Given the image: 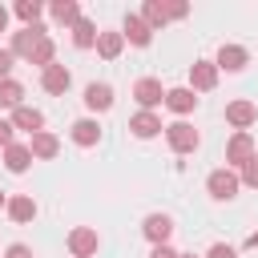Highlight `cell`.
Segmentation results:
<instances>
[{"instance_id": "cell-26", "label": "cell", "mask_w": 258, "mask_h": 258, "mask_svg": "<svg viewBox=\"0 0 258 258\" xmlns=\"http://www.w3.org/2000/svg\"><path fill=\"white\" fill-rule=\"evenodd\" d=\"M52 56H56V44H52L48 36H40V40L32 44V52H28V64H36V69H48V64H52Z\"/></svg>"}, {"instance_id": "cell-19", "label": "cell", "mask_w": 258, "mask_h": 258, "mask_svg": "<svg viewBox=\"0 0 258 258\" xmlns=\"http://www.w3.org/2000/svg\"><path fill=\"white\" fill-rule=\"evenodd\" d=\"M137 16H141V20H145V24L153 28V32H161V28L169 24V8H165V0H145Z\"/></svg>"}, {"instance_id": "cell-32", "label": "cell", "mask_w": 258, "mask_h": 258, "mask_svg": "<svg viewBox=\"0 0 258 258\" xmlns=\"http://www.w3.org/2000/svg\"><path fill=\"white\" fill-rule=\"evenodd\" d=\"M12 60H16V56H12L8 48H0V81H8V73H12Z\"/></svg>"}, {"instance_id": "cell-16", "label": "cell", "mask_w": 258, "mask_h": 258, "mask_svg": "<svg viewBox=\"0 0 258 258\" xmlns=\"http://www.w3.org/2000/svg\"><path fill=\"white\" fill-rule=\"evenodd\" d=\"M85 105H89L93 113H105V109H113V85H105V81H93V85L85 89Z\"/></svg>"}, {"instance_id": "cell-3", "label": "cell", "mask_w": 258, "mask_h": 258, "mask_svg": "<svg viewBox=\"0 0 258 258\" xmlns=\"http://www.w3.org/2000/svg\"><path fill=\"white\" fill-rule=\"evenodd\" d=\"M226 121L234 125V133H250V125L258 121V105L246 101V97H242V101H230V105H226Z\"/></svg>"}, {"instance_id": "cell-35", "label": "cell", "mask_w": 258, "mask_h": 258, "mask_svg": "<svg viewBox=\"0 0 258 258\" xmlns=\"http://www.w3.org/2000/svg\"><path fill=\"white\" fill-rule=\"evenodd\" d=\"M246 250H258V230H254V234L246 238Z\"/></svg>"}, {"instance_id": "cell-28", "label": "cell", "mask_w": 258, "mask_h": 258, "mask_svg": "<svg viewBox=\"0 0 258 258\" xmlns=\"http://www.w3.org/2000/svg\"><path fill=\"white\" fill-rule=\"evenodd\" d=\"M238 181H242V185H254V189H258V153H254V157H250V161L242 165V173H238Z\"/></svg>"}, {"instance_id": "cell-18", "label": "cell", "mask_w": 258, "mask_h": 258, "mask_svg": "<svg viewBox=\"0 0 258 258\" xmlns=\"http://www.w3.org/2000/svg\"><path fill=\"white\" fill-rule=\"evenodd\" d=\"M28 153H32V161H36V157H40V161H48V157H56V153H60V141H56L48 129H40V133H32Z\"/></svg>"}, {"instance_id": "cell-17", "label": "cell", "mask_w": 258, "mask_h": 258, "mask_svg": "<svg viewBox=\"0 0 258 258\" xmlns=\"http://www.w3.org/2000/svg\"><path fill=\"white\" fill-rule=\"evenodd\" d=\"M12 129L40 133V129H44V113H40V109H32V105H20V109H12Z\"/></svg>"}, {"instance_id": "cell-33", "label": "cell", "mask_w": 258, "mask_h": 258, "mask_svg": "<svg viewBox=\"0 0 258 258\" xmlns=\"http://www.w3.org/2000/svg\"><path fill=\"white\" fill-rule=\"evenodd\" d=\"M8 145H12V121L0 117V149H8Z\"/></svg>"}, {"instance_id": "cell-2", "label": "cell", "mask_w": 258, "mask_h": 258, "mask_svg": "<svg viewBox=\"0 0 258 258\" xmlns=\"http://www.w3.org/2000/svg\"><path fill=\"white\" fill-rule=\"evenodd\" d=\"M165 141H169L173 153H194V149L202 145V137H198V129H194L189 121H173V125H165Z\"/></svg>"}, {"instance_id": "cell-5", "label": "cell", "mask_w": 258, "mask_h": 258, "mask_svg": "<svg viewBox=\"0 0 258 258\" xmlns=\"http://www.w3.org/2000/svg\"><path fill=\"white\" fill-rule=\"evenodd\" d=\"M133 97H137V105H141L145 113H153L157 105H165V89H161V81H153V77H141V81L133 85Z\"/></svg>"}, {"instance_id": "cell-13", "label": "cell", "mask_w": 258, "mask_h": 258, "mask_svg": "<svg viewBox=\"0 0 258 258\" xmlns=\"http://www.w3.org/2000/svg\"><path fill=\"white\" fill-rule=\"evenodd\" d=\"M161 129H165V125H161V117H157V113H145V109H141V113H133V117H129V133H133V137H141V141L157 137Z\"/></svg>"}, {"instance_id": "cell-21", "label": "cell", "mask_w": 258, "mask_h": 258, "mask_svg": "<svg viewBox=\"0 0 258 258\" xmlns=\"http://www.w3.org/2000/svg\"><path fill=\"white\" fill-rule=\"evenodd\" d=\"M121 48H125V36H121V32H97V56L117 60Z\"/></svg>"}, {"instance_id": "cell-22", "label": "cell", "mask_w": 258, "mask_h": 258, "mask_svg": "<svg viewBox=\"0 0 258 258\" xmlns=\"http://www.w3.org/2000/svg\"><path fill=\"white\" fill-rule=\"evenodd\" d=\"M4 165H8V173H24L28 165H32V153H28V145H8L4 149Z\"/></svg>"}, {"instance_id": "cell-6", "label": "cell", "mask_w": 258, "mask_h": 258, "mask_svg": "<svg viewBox=\"0 0 258 258\" xmlns=\"http://www.w3.org/2000/svg\"><path fill=\"white\" fill-rule=\"evenodd\" d=\"M250 157H254V137H250V133H234V137L226 141V169H234V165L242 169Z\"/></svg>"}, {"instance_id": "cell-15", "label": "cell", "mask_w": 258, "mask_h": 258, "mask_svg": "<svg viewBox=\"0 0 258 258\" xmlns=\"http://www.w3.org/2000/svg\"><path fill=\"white\" fill-rule=\"evenodd\" d=\"M44 36V28L40 24H32V28H20V32H12V44H8V52L12 56H24L28 60V52H32V44Z\"/></svg>"}, {"instance_id": "cell-9", "label": "cell", "mask_w": 258, "mask_h": 258, "mask_svg": "<svg viewBox=\"0 0 258 258\" xmlns=\"http://www.w3.org/2000/svg\"><path fill=\"white\" fill-rule=\"evenodd\" d=\"M218 85V64L214 60H194L189 64V89L194 93H210Z\"/></svg>"}, {"instance_id": "cell-8", "label": "cell", "mask_w": 258, "mask_h": 258, "mask_svg": "<svg viewBox=\"0 0 258 258\" xmlns=\"http://www.w3.org/2000/svg\"><path fill=\"white\" fill-rule=\"evenodd\" d=\"M214 64H218V73H222V69H226V73H242V69L250 64V52H246L242 44H222L218 56H214Z\"/></svg>"}, {"instance_id": "cell-23", "label": "cell", "mask_w": 258, "mask_h": 258, "mask_svg": "<svg viewBox=\"0 0 258 258\" xmlns=\"http://www.w3.org/2000/svg\"><path fill=\"white\" fill-rule=\"evenodd\" d=\"M48 12H52L56 24H77V20H81V4H77V0H52Z\"/></svg>"}, {"instance_id": "cell-4", "label": "cell", "mask_w": 258, "mask_h": 258, "mask_svg": "<svg viewBox=\"0 0 258 258\" xmlns=\"http://www.w3.org/2000/svg\"><path fill=\"white\" fill-rule=\"evenodd\" d=\"M97 246H101V238H97L93 226H77V230H69V254H73V258H93Z\"/></svg>"}, {"instance_id": "cell-25", "label": "cell", "mask_w": 258, "mask_h": 258, "mask_svg": "<svg viewBox=\"0 0 258 258\" xmlns=\"http://www.w3.org/2000/svg\"><path fill=\"white\" fill-rule=\"evenodd\" d=\"M73 44H77V48H97V24L81 16V20L73 24Z\"/></svg>"}, {"instance_id": "cell-1", "label": "cell", "mask_w": 258, "mask_h": 258, "mask_svg": "<svg viewBox=\"0 0 258 258\" xmlns=\"http://www.w3.org/2000/svg\"><path fill=\"white\" fill-rule=\"evenodd\" d=\"M206 189H210V198L214 202H234L238 198V189H242V181H238V173L234 169H214L210 177H206Z\"/></svg>"}, {"instance_id": "cell-20", "label": "cell", "mask_w": 258, "mask_h": 258, "mask_svg": "<svg viewBox=\"0 0 258 258\" xmlns=\"http://www.w3.org/2000/svg\"><path fill=\"white\" fill-rule=\"evenodd\" d=\"M4 210H8V218H12V222H20V226H24V222H32V218H36V202H32V198H28V194H12V198H8V206H4Z\"/></svg>"}, {"instance_id": "cell-7", "label": "cell", "mask_w": 258, "mask_h": 258, "mask_svg": "<svg viewBox=\"0 0 258 258\" xmlns=\"http://www.w3.org/2000/svg\"><path fill=\"white\" fill-rule=\"evenodd\" d=\"M69 85H73V73L64 69V64H48V69H40V89L44 93H52V97H60V93H69Z\"/></svg>"}, {"instance_id": "cell-36", "label": "cell", "mask_w": 258, "mask_h": 258, "mask_svg": "<svg viewBox=\"0 0 258 258\" xmlns=\"http://www.w3.org/2000/svg\"><path fill=\"white\" fill-rule=\"evenodd\" d=\"M4 28H8V8L0 4V32H4Z\"/></svg>"}, {"instance_id": "cell-30", "label": "cell", "mask_w": 258, "mask_h": 258, "mask_svg": "<svg viewBox=\"0 0 258 258\" xmlns=\"http://www.w3.org/2000/svg\"><path fill=\"white\" fill-rule=\"evenodd\" d=\"M165 8H169V20H185L189 16V4H181V0H169Z\"/></svg>"}, {"instance_id": "cell-29", "label": "cell", "mask_w": 258, "mask_h": 258, "mask_svg": "<svg viewBox=\"0 0 258 258\" xmlns=\"http://www.w3.org/2000/svg\"><path fill=\"white\" fill-rule=\"evenodd\" d=\"M206 258H238V250H234V246H226V242H214V246L206 250Z\"/></svg>"}, {"instance_id": "cell-27", "label": "cell", "mask_w": 258, "mask_h": 258, "mask_svg": "<svg viewBox=\"0 0 258 258\" xmlns=\"http://www.w3.org/2000/svg\"><path fill=\"white\" fill-rule=\"evenodd\" d=\"M40 12H44V4H40V0H16V16L24 20V28L40 24Z\"/></svg>"}, {"instance_id": "cell-10", "label": "cell", "mask_w": 258, "mask_h": 258, "mask_svg": "<svg viewBox=\"0 0 258 258\" xmlns=\"http://www.w3.org/2000/svg\"><path fill=\"white\" fill-rule=\"evenodd\" d=\"M141 234H145L153 246H165L169 234H173V218H169V214H149V218L141 222Z\"/></svg>"}, {"instance_id": "cell-12", "label": "cell", "mask_w": 258, "mask_h": 258, "mask_svg": "<svg viewBox=\"0 0 258 258\" xmlns=\"http://www.w3.org/2000/svg\"><path fill=\"white\" fill-rule=\"evenodd\" d=\"M165 109H169V113H177V117L194 113V109H198L194 89H189V85H181V89H165Z\"/></svg>"}, {"instance_id": "cell-31", "label": "cell", "mask_w": 258, "mask_h": 258, "mask_svg": "<svg viewBox=\"0 0 258 258\" xmlns=\"http://www.w3.org/2000/svg\"><path fill=\"white\" fill-rule=\"evenodd\" d=\"M4 258H32V246H24V242H12V246L4 250Z\"/></svg>"}, {"instance_id": "cell-14", "label": "cell", "mask_w": 258, "mask_h": 258, "mask_svg": "<svg viewBox=\"0 0 258 258\" xmlns=\"http://www.w3.org/2000/svg\"><path fill=\"white\" fill-rule=\"evenodd\" d=\"M69 137L81 145V149H93L97 141H101V125L93 121V117H81V121H73V129H69Z\"/></svg>"}, {"instance_id": "cell-11", "label": "cell", "mask_w": 258, "mask_h": 258, "mask_svg": "<svg viewBox=\"0 0 258 258\" xmlns=\"http://www.w3.org/2000/svg\"><path fill=\"white\" fill-rule=\"evenodd\" d=\"M121 36H125L129 44H137V48H145V44L153 40V28H149V24H145V20L137 16V12H129V16H125V24H121Z\"/></svg>"}, {"instance_id": "cell-34", "label": "cell", "mask_w": 258, "mask_h": 258, "mask_svg": "<svg viewBox=\"0 0 258 258\" xmlns=\"http://www.w3.org/2000/svg\"><path fill=\"white\" fill-rule=\"evenodd\" d=\"M149 258H177V250H173V246H153Z\"/></svg>"}, {"instance_id": "cell-24", "label": "cell", "mask_w": 258, "mask_h": 258, "mask_svg": "<svg viewBox=\"0 0 258 258\" xmlns=\"http://www.w3.org/2000/svg\"><path fill=\"white\" fill-rule=\"evenodd\" d=\"M24 105V85L20 81H0V109H20Z\"/></svg>"}, {"instance_id": "cell-37", "label": "cell", "mask_w": 258, "mask_h": 258, "mask_svg": "<svg viewBox=\"0 0 258 258\" xmlns=\"http://www.w3.org/2000/svg\"><path fill=\"white\" fill-rule=\"evenodd\" d=\"M0 206H8V194H4V189H0Z\"/></svg>"}, {"instance_id": "cell-38", "label": "cell", "mask_w": 258, "mask_h": 258, "mask_svg": "<svg viewBox=\"0 0 258 258\" xmlns=\"http://www.w3.org/2000/svg\"><path fill=\"white\" fill-rule=\"evenodd\" d=\"M177 258H198V254H177Z\"/></svg>"}]
</instances>
